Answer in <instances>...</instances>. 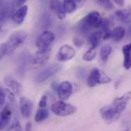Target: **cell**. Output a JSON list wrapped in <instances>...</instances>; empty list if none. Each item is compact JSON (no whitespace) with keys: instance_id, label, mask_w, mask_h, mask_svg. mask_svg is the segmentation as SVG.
<instances>
[{"instance_id":"d6a6232c","label":"cell","mask_w":131,"mask_h":131,"mask_svg":"<svg viewBox=\"0 0 131 131\" xmlns=\"http://www.w3.org/2000/svg\"><path fill=\"white\" fill-rule=\"evenodd\" d=\"M74 1L75 2L78 8H79V7H81V6H82L84 5V3L85 2L86 0H74Z\"/></svg>"},{"instance_id":"5b68a950","label":"cell","mask_w":131,"mask_h":131,"mask_svg":"<svg viewBox=\"0 0 131 131\" xmlns=\"http://www.w3.org/2000/svg\"><path fill=\"white\" fill-rule=\"evenodd\" d=\"M111 82V79L104 72L99 70L98 68H94L90 72L87 79V84L89 87H94L99 84H106Z\"/></svg>"},{"instance_id":"4fadbf2b","label":"cell","mask_w":131,"mask_h":131,"mask_svg":"<svg viewBox=\"0 0 131 131\" xmlns=\"http://www.w3.org/2000/svg\"><path fill=\"white\" fill-rule=\"evenodd\" d=\"M28 5H22L20 6L16 12H14V14L12 15V21L17 24V25H21L28 14Z\"/></svg>"},{"instance_id":"e575fe53","label":"cell","mask_w":131,"mask_h":131,"mask_svg":"<svg viewBox=\"0 0 131 131\" xmlns=\"http://www.w3.org/2000/svg\"><path fill=\"white\" fill-rule=\"evenodd\" d=\"M58 85H59V84H58L57 82H53L52 83V85H51V88H52V89H53V91L57 92V88H58Z\"/></svg>"},{"instance_id":"f1b7e54d","label":"cell","mask_w":131,"mask_h":131,"mask_svg":"<svg viewBox=\"0 0 131 131\" xmlns=\"http://www.w3.org/2000/svg\"><path fill=\"white\" fill-rule=\"evenodd\" d=\"M73 43L75 44V46L78 47H82V45L84 44V41L83 40H82L80 37H75L73 38Z\"/></svg>"},{"instance_id":"603a6c76","label":"cell","mask_w":131,"mask_h":131,"mask_svg":"<svg viewBox=\"0 0 131 131\" xmlns=\"http://www.w3.org/2000/svg\"><path fill=\"white\" fill-rule=\"evenodd\" d=\"M95 2L101 7H102L104 9H105L107 11L112 10L114 8L112 0H95Z\"/></svg>"},{"instance_id":"9c48e42d","label":"cell","mask_w":131,"mask_h":131,"mask_svg":"<svg viewBox=\"0 0 131 131\" xmlns=\"http://www.w3.org/2000/svg\"><path fill=\"white\" fill-rule=\"evenodd\" d=\"M75 55V50L70 45L66 44L62 46L57 53V60L60 62H66L72 60Z\"/></svg>"},{"instance_id":"74e56055","label":"cell","mask_w":131,"mask_h":131,"mask_svg":"<svg viewBox=\"0 0 131 131\" xmlns=\"http://www.w3.org/2000/svg\"><path fill=\"white\" fill-rule=\"evenodd\" d=\"M124 131H130V128H127V129H126Z\"/></svg>"},{"instance_id":"d6986e66","label":"cell","mask_w":131,"mask_h":131,"mask_svg":"<svg viewBox=\"0 0 131 131\" xmlns=\"http://www.w3.org/2000/svg\"><path fill=\"white\" fill-rule=\"evenodd\" d=\"M124 36H125L124 28L121 26H117L114 30H112L111 38H112V40L114 42H119L124 37Z\"/></svg>"},{"instance_id":"7c38bea8","label":"cell","mask_w":131,"mask_h":131,"mask_svg":"<svg viewBox=\"0 0 131 131\" xmlns=\"http://www.w3.org/2000/svg\"><path fill=\"white\" fill-rule=\"evenodd\" d=\"M50 8L56 14L59 19L63 20L66 18V13L64 10L63 3L60 0H50Z\"/></svg>"},{"instance_id":"8d00e7d4","label":"cell","mask_w":131,"mask_h":131,"mask_svg":"<svg viewBox=\"0 0 131 131\" xmlns=\"http://www.w3.org/2000/svg\"><path fill=\"white\" fill-rule=\"evenodd\" d=\"M2 30H3V28H2V25H0V33L2 31Z\"/></svg>"},{"instance_id":"2e32d148","label":"cell","mask_w":131,"mask_h":131,"mask_svg":"<svg viewBox=\"0 0 131 131\" xmlns=\"http://www.w3.org/2000/svg\"><path fill=\"white\" fill-rule=\"evenodd\" d=\"M116 17L118 18L119 21L124 24H130L131 23V8H124L117 10L115 12Z\"/></svg>"},{"instance_id":"7402d4cb","label":"cell","mask_w":131,"mask_h":131,"mask_svg":"<svg viewBox=\"0 0 131 131\" xmlns=\"http://www.w3.org/2000/svg\"><path fill=\"white\" fill-rule=\"evenodd\" d=\"M48 115H49V113H48V111L47 109L40 108L35 114V117H34L35 121L37 123L41 122V121L46 120L48 117Z\"/></svg>"},{"instance_id":"d590c367","label":"cell","mask_w":131,"mask_h":131,"mask_svg":"<svg viewBox=\"0 0 131 131\" xmlns=\"http://www.w3.org/2000/svg\"><path fill=\"white\" fill-rule=\"evenodd\" d=\"M31 127H32L31 123L28 122L26 124V127H25V131H31Z\"/></svg>"},{"instance_id":"8fae6325","label":"cell","mask_w":131,"mask_h":131,"mask_svg":"<svg viewBox=\"0 0 131 131\" xmlns=\"http://www.w3.org/2000/svg\"><path fill=\"white\" fill-rule=\"evenodd\" d=\"M20 111L24 117L29 118L31 115L33 110V103L29 98L26 97H21L19 100Z\"/></svg>"},{"instance_id":"9a60e30c","label":"cell","mask_w":131,"mask_h":131,"mask_svg":"<svg viewBox=\"0 0 131 131\" xmlns=\"http://www.w3.org/2000/svg\"><path fill=\"white\" fill-rule=\"evenodd\" d=\"M12 110L8 106H6L0 112V130L5 128L9 123L12 117Z\"/></svg>"},{"instance_id":"ac0fdd59","label":"cell","mask_w":131,"mask_h":131,"mask_svg":"<svg viewBox=\"0 0 131 131\" xmlns=\"http://www.w3.org/2000/svg\"><path fill=\"white\" fill-rule=\"evenodd\" d=\"M103 39V32L101 31H98L90 34L89 37V43L91 44V47L96 49V47L101 43V40Z\"/></svg>"},{"instance_id":"836d02e7","label":"cell","mask_w":131,"mask_h":131,"mask_svg":"<svg viewBox=\"0 0 131 131\" xmlns=\"http://www.w3.org/2000/svg\"><path fill=\"white\" fill-rule=\"evenodd\" d=\"M113 1L118 6H124V0H113Z\"/></svg>"},{"instance_id":"cb8c5ba5","label":"cell","mask_w":131,"mask_h":131,"mask_svg":"<svg viewBox=\"0 0 131 131\" xmlns=\"http://www.w3.org/2000/svg\"><path fill=\"white\" fill-rule=\"evenodd\" d=\"M96 57V52H95V49L93 47H90L86 52L83 55V60L86 62H91Z\"/></svg>"},{"instance_id":"f546056e","label":"cell","mask_w":131,"mask_h":131,"mask_svg":"<svg viewBox=\"0 0 131 131\" xmlns=\"http://www.w3.org/2000/svg\"><path fill=\"white\" fill-rule=\"evenodd\" d=\"M47 97L46 95H43L39 101L38 105L40 108H45L47 106Z\"/></svg>"},{"instance_id":"8992f818","label":"cell","mask_w":131,"mask_h":131,"mask_svg":"<svg viewBox=\"0 0 131 131\" xmlns=\"http://www.w3.org/2000/svg\"><path fill=\"white\" fill-rule=\"evenodd\" d=\"M56 36L50 31H44L36 40V46L39 50H47L51 49V44L53 43Z\"/></svg>"},{"instance_id":"ba28073f","label":"cell","mask_w":131,"mask_h":131,"mask_svg":"<svg viewBox=\"0 0 131 131\" xmlns=\"http://www.w3.org/2000/svg\"><path fill=\"white\" fill-rule=\"evenodd\" d=\"M50 50H37L34 53L29 59V63L31 65H35L40 66L45 65L50 57Z\"/></svg>"},{"instance_id":"30bf717a","label":"cell","mask_w":131,"mask_h":131,"mask_svg":"<svg viewBox=\"0 0 131 131\" xmlns=\"http://www.w3.org/2000/svg\"><path fill=\"white\" fill-rule=\"evenodd\" d=\"M57 93L62 101L67 100L69 98L72 93V84L68 82V81H64L59 84Z\"/></svg>"},{"instance_id":"7a4b0ae2","label":"cell","mask_w":131,"mask_h":131,"mask_svg":"<svg viewBox=\"0 0 131 131\" xmlns=\"http://www.w3.org/2000/svg\"><path fill=\"white\" fill-rule=\"evenodd\" d=\"M102 20L103 18L98 12H91L78 24V30L82 34H87L92 29L99 28L101 25Z\"/></svg>"},{"instance_id":"44dd1931","label":"cell","mask_w":131,"mask_h":131,"mask_svg":"<svg viewBox=\"0 0 131 131\" xmlns=\"http://www.w3.org/2000/svg\"><path fill=\"white\" fill-rule=\"evenodd\" d=\"M111 52H112V47L111 46L104 45L101 47L100 52V57L102 62H106L108 60Z\"/></svg>"},{"instance_id":"6da1fadb","label":"cell","mask_w":131,"mask_h":131,"mask_svg":"<svg viewBox=\"0 0 131 131\" xmlns=\"http://www.w3.org/2000/svg\"><path fill=\"white\" fill-rule=\"evenodd\" d=\"M131 99V92H128L121 97L115 98L112 104L104 106L100 109L101 117L107 122H112L117 120L125 110L128 101Z\"/></svg>"},{"instance_id":"e0dca14e","label":"cell","mask_w":131,"mask_h":131,"mask_svg":"<svg viewBox=\"0 0 131 131\" xmlns=\"http://www.w3.org/2000/svg\"><path fill=\"white\" fill-rule=\"evenodd\" d=\"M124 54V66L126 69L131 68V43L124 45L122 47Z\"/></svg>"},{"instance_id":"277c9868","label":"cell","mask_w":131,"mask_h":131,"mask_svg":"<svg viewBox=\"0 0 131 131\" xmlns=\"http://www.w3.org/2000/svg\"><path fill=\"white\" fill-rule=\"evenodd\" d=\"M51 110L56 115L60 117L69 116L77 111L76 107L70 104H66L62 100L53 103L51 106Z\"/></svg>"},{"instance_id":"83f0119b","label":"cell","mask_w":131,"mask_h":131,"mask_svg":"<svg viewBox=\"0 0 131 131\" xmlns=\"http://www.w3.org/2000/svg\"><path fill=\"white\" fill-rule=\"evenodd\" d=\"M8 131H21V127L18 121H15L9 128Z\"/></svg>"},{"instance_id":"5bb4252c","label":"cell","mask_w":131,"mask_h":131,"mask_svg":"<svg viewBox=\"0 0 131 131\" xmlns=\"http://www.w3.org/2000/svg\"><path fill=\"white\" fill-rule=\"evenodd\" d=\"M4 82L5 85L8 87V89L14 92V94L18 95H20L21 94L23 88L19 82L10 77H6Z\"/></svg>"},{"instance_id":"4316f807","label":"cell","mask_w":131,"mask_h":131,"mask_svg":"<svg viewBox=\"0 0 131 131\" xmlns=\"http://www.w3.org/2000/svg\"><path fill=\"white\" fill-rule=\"evenodd\" d=\"M8 15V12L6 9H0V22L5 21Z\"/></svg>"},{"instance_id":"1f68e13d","label":"cell","mask_w":131,"mask_h":131,"mask_svg":"<svg viewBox=\"0 0 131 131\" xmlns=\"http://www.w3.org/2000/svg\"><path fill=\"white\" fill-rule=\"evenodd\" d=\"M15 5L18 7L22 6L25 5V3L28 1V0H15Z\"/></svg>"},{"instance_id":"d4e9b609","label":"cell","mask_w":131,"mask_h":131,"mask_svg":"<svg viewBox=\"0 0 131 131\" xmlns=\"http://www.w3.org/2000/svg\"><path fill=\"white\" fill-rule=\"evenodd\" d=\"M5 98H6V94H5V89H2L0 87V109L4 105L5 101Z\"/></svg>"},{"instance_id":"52a82bcc","label":"cell","mask_w":131,"mask_h":131,"mask_svg":"<svg viewBox=\"0 0 131 131\" xmlns=\"http://www.w3.org/2000/svg\"><path fill=\"white\" fill-rule=\"evenodd\" d=\"M60 69V66L57 64L50 65L45 69H43L42 71H40L36 76H35V82L37 83H42L47 81L50 77L53 76L55 74H57Z\"/></svg>"},{"instance_id":"3957f363","label":"cell","mask_w":131,"mask_h":131,"mask_svg":"<svg viewBox=\"0 0 131 131\" xmlns=\"http://www.w3.org/2000/svg\"><path fill=\"white\" fill-rule=\"evenodd\" d=\"M27 33L24 31H18L14 32L5 43L7 50V54H11L15 52L26 40Z\"/></svg>"},{"instance_id":"4dcf8cb0","label":"cell","mask_w":131,"mask_h":131,"mask_svg":"<svg viewBox=\"0 0 131 131\" xmlns=\"http://www.w3.org/2000/svg\"><path fill=\"white\" fill-rule=\"evenodd\" d=\"M7 54V50H6V47L5 43H2L0 45V60Z\"/></svg>"},{"instance_id":"484cf974","label":"cell","mask_w":131,"mask_h":131,"mask_svg":"<svg viewBox=\"0 0 131 131\" xmlns=\"http://www.w3.org/2000/svg\"><path fill=\"white\" fill-rule=\"evenodd\" d=\"M5 94H6V97L8 98L9 101H15V94L14 92L10 90L9 89H5Z\"/></svg>"},{"instance_id":"ffe728a7","label":"cell","mask_w":131,"mask_h":131,"mask_svg":"<svg viewBox=\"0 0 131 131\" xmlns=\"http://www.w3.org/2000/svg\"><path fill=\"white\" fill-rule=\"evenodd\" d=\"M63 8H64L66 13H68V14L73 13L78 8L74 0H63Z\"/></svg>"}]
</instances>
